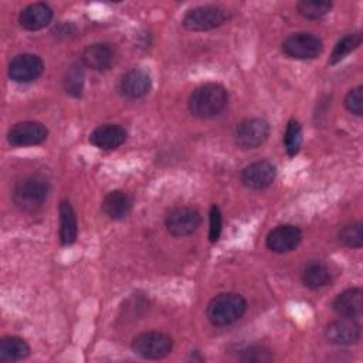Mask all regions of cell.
<instances>
[{"mask_svg":"<svg viewBox=\"0 0 363 363\" xmlns=\"http://www.w3.org/2000/svg\"><path fill=\"white\" fill-rule=\"evenodd\" d=\"M228 104L227 89L217 82H207L197 86L189 96V112L200 119H210L220 115Z\"/></svg>","mask_w":363,"mask_h":363,"instance_id":"cell-1","label":"cell"},{"mask_svg":"<svg viewBox=\"0 0 363 363\" xmlns=\"http://www.w3.org/2000/svg\"><path fill=\"white\" fill-rule=\"evenodd\" d=\"M247 312V301L237 292H221L210 299L206 316L213 326H230Z\"/></svg>","mask_w":363,"mask_h":363,"instance_id":"cell-2","label":"cell"},{"mask_svg":"<svg viewBox=\"0 0 363 363\" xmlns=\"http://www.w3.org/2000/svg\"><path fill=\"white\" fill-rule=\"evenodd\" d=\"M50 182L43 174H28L20 179L13 190V203L23 211H37L47 201Z\"/></svg>","mask_w":363,"mask_h":363,"instance_id":"cell-3","label":"cell"},{"mask_svg":"<svg viewBox=\"0 0 363 363\" xmlns=\"http://www.w3.org/2000/svg\"><path fill=\"white\" fill-rule=\"evenodd\" d=\"M228 18L230 13L227 9L217 4H204L189 10L182 24L189 31H208L223 26Z\"/></svg>","mask_w":363,"mask_h":363,"instance_id":"cell-4","label":"cell"},{"mask_svg":"<svg viewBox=\"0 0 363 363\" xmlns=\"http://www.w3.org/2000/svg\"><path fill=\"white\" fill-rule=\"evenodd\" d=\"M130 349L136 356L142 359H163L172 352L173 339L169 335L157 330L143 332L132 339Z\"/></svg>","mask_w":363,"mask_h":363,"instance_id":"cell-5","label":"cell"},{"mask_svg":"<svg viewBox=\"0 0 363 363\" xmlns=\"http://www.w3.org/2000/svg\"><path fill=\"white\" fill-rule=\"evenodd\" d=\"M282 52L292 60H313L323 51L322 40L306 31L289 34L281 44Z\"/></svg>","mask_w":363,"mask_h":363,"instance_id":"cell-6","label":"cell"},{"mask_svg":"<svg viewBox=\"0 0 363 363\" xmlns=\"http://www.w3.org/2000/svg\"><path fill=\"white\" fill-rule=\"evenodd\" d=\"M269 123L262 118H248L241 121L234 130V142L241 150L259 147L269 136Z\"/></svg>","mask_w":363,"mask_h":363,"instance_id":"cell-7","label":"cell"},{"mask_svg":"<svg viewBox=\"0 0 363 363\" xmlns=\"http://www.w3.org/2000/svg\"><path fill=\"white\" fill-rule=\"evenodd\" d=\"M48 129L38 121H21L14 123L7 132V142L16 147L35 146L45 142Z\"/></svg>","mask_w":363,"mask_h":363,"instance_id":"cell-8","label":"cell"},{"mask_svg":"<svg viewBox=\"0 0 363 363\" xmlns=\"http://www.w3.org/2000/svg\"><path fill=\"white\" fill-rule=\"evenodd\" d=\"M44 62L37 54L23 52L16 55L9 64V77L17 84H30L41 77Z\"/></svg>","mask_w":363,"mask_h":363,"instance_id":"cell-9","label":"cell"},{"mask_svg":"<svg viewBox=\"0 0 363 363\" xmlns=\"http://www.w3.org/2000/svg\"><path fill=\"white\" fill-rule=\"evenodd\" d=\"M201 224V214L193 207H176L164 218L166 230L173 237L193 234Z\"/></svg>","mask_w":363,"mask_h":363,"instance_id":"cell-10","label":"cell"},{"mask_svg":"<svg viewBox=\"0 0 363 363\" xmlns=\"http://www.w3.org/2000/svg\"><path fill=\"white\" fill-rule=\"evenodd\" d=\"M277 177V166L269 160H257L247 164L241 172V183L251 190L269 187Z\"/></svg>","mask_w":363,"mask_h":363,"instance_id":"cell-11","label":"cell"},{"mask_svg":"<svg viewBox=\"0 0 363 363\" xmlns=\"http://www.w3.org/2000/svg\"><path fill=\"white\" fill-rule=\"evenodd\" d=\"M323 333L330 345L350 346L360 340L362 330L357 319L339 318L328 323Z\"/></svg>","mask_w":363,"mask_h":363,"instance_id":"cell-12","label":"cell"},{"mask_svg":"<svg viewBox=\"0 0 363 363\" xmlns=\"http://www.w3.org/2000/svg\"><path fill=\"white\" fill-rule=\"evenodd\" d=\"M302 241V231L294 224H279L272 228L267 238L265 245L269 251L284 254L294 251Z\"/></svg>","mask_w":363,"mask_h":363,"instance_id":"cell-13","label":"cell"},{"mask_svg":"<svg viewBox=\"0 0 363 363\" xmlns=\"http://www.w3.org/2000/svg\"><path fill=\"white\" fill-rule=\"evenodd\" d=\"M115 58H116L115 48L109 43L89 44L84 48L81 54L82 65L96 72L108 71L113 65Z\"/></svg>","mask_w":363,"mask_h":363,"instance_id":"cell-14","label":"cell"},{"mask_svg":"<svg viewBox=\"0 0 363 363\" xmlns=\"http://www.w3.org/2000/svg\"><path fill=\"white\" fill-rule=\"evenodd\" d=\"M150 88L152 78L149 72L142 68L128 71L119 82V91L128 99H140L149 94Z\"/></svg>","mask_w":363,"mask_h":363,"instance_id":"cell-15","label":"cell"},{"mask_svg":"<svg viewBox=\"0 0 363 363\" xmlns=\"http://www.w3.org/2000/svg\"><path fill=\"white\" fill-rule=\"evenodd\" d=\"M332 309L340 318L359 319L363 313L362 288H347L342 291L332 302Z\"/></svg>","mask_w":363,"mask_h":363,"instance_id":"cell-16","label":"cell"},{"mask_svg":"<svg viewBox=\"0 0 363 363\" xmlns=\"http://www.w3.org/2000/svg\"><path fill=\"white\" fill-rule=\"evenodd\" d=\"M128 133L125 128L116 123H105L89 133V142L102 150H113L125 143Z\"/></svg>","mask_w":363,"mask_h":363,"instance_id":"cell-17","label":"cell"},{"mask_svg":"<svg viewBox=\"0 0 363 363\" xmlns=\"http://www.w3.org/2000/svg\"><path fill=\"white\" fill-rule=\"evenodd\" d=\"M51 20L52 9L47 3L28 4L18 14V23L27 31L43 30L51 23Z\"/></svg>","mask_w":363,"mask_h":363,"instance_id":"cell-18","label":"cell"},{"mask_svg":"<svg viewBox=\"0 0 363 363\" xmlns=\"http://www.w3.org/2000/svg\"><path fill=\"white\" fill-rule=\"evenodd\" d=\"M132 204H133V200L126 191L112 190L104 197L101 210L108 218L118 221L129 216L132 210Z\"/></svg>","mask_w":363,"mask_h":363,"instance_id":"cell-19","label":"cell"},{"mask_svg":"<svg viewBox=\"0 0 363 363\" xmlns=\"http://www.w3.org/2000/svg\"><path fill=\"white\" fill-rule=\"evenodd\" d=\"M58 237L62 245H71L78 237V220L77 214L68 200H62L58 206Z\"/></svg>","mask_w":363,"mask_h":363,"instance_id":"cell-20","label":"cell"},{"mask_svg":"<svg viewBox=\"0 0 363 363\" xmlns=\"http://www.w3.org/2000/svg\"><path fill=\"white\" fill-rule=\"evenodd\" d=\"M30 354L28 343L18 336H3L0 339V362H18Z\"/></svg>","mask_w":363,"mask_h":363,"instance_id":"cell-21","label":"cell"},{"mask_svg":"<svg viewBox=\"0 0 363 363\" xmlns=\"http://www.w3.org/2000/svg\"><path fill=\"white\" fill-rule=\"evenodd\" d=\"M302 284L309 289H320L330 284L332 275L329 268L322 262H311L308 264L301 275Z\"/></svg>","mask_w":363,"mask_h":363,"instance_id":"cell-22","label":"cell"},{"mask_svg":"<svg viewBox=\"0 0 363 363\" xmlns=\"http://www.w3.org/2000/svg\"><path fill=\"white\" fill-rule=\"evenodd\" d=\"M360 43H362V33L360 31L352 33V34H346L345 37H342L336 43V45H335V48H333V51H332V54L329 57V62L328 64L329 65L339 64L350 52H353L360 45Z\"/></svg>","mask_w":363,"mask_h":363,"instance_id":"cell-23","label":"cell"},{"mask_svg":"<svg viewBox=\"0 0 363 363\" xmlns=\"http://www.w3.org/2000/svg\"><path fill=\"white\" fill-rule=\"evenodd\" d=\"M84 82H85V74H84V68L82 65L74 64L71 65L62 79V85L64 89L68 95L74 96V98H79L84 92Z\"/></svg>","mask_w":363,"mask_h":363,"instance_id":"cell-24","label":"cell"},{"mask_svg":"<svg viewBox=\"0 0 363 363\" xmlns=\"http://www.w3.org/2000/svg\"><path fill=\"white\" fill-rule=\"evenodd\" d=\"M302 146V126L296 119H289L284 133V147L289 157L298 155Z\"/></svg>","mask_w":363,"mask_h":363,"instance_id":"cell-25","label":"cell"},{"mask_svg":"<svg viewBox=\"0 0 363 363\" xmlns=\"http://www.w3.org/2000/svg\"><path fill=\"white\" fill-rule=\"evenodd\" d=\"M332 9V1L325 0H313V1H299L296 4L298 13L308 20H318L326 16Z\"/></svg>","mask_w":363,"mask_h":363,"instance_id":"cell-26","label":"cell"},{"mask_svg":"<svg viewBox=\"0 0 363 363\" xmlns=\"http://www.w3.org/2000/svg\"><path fill=\"white\" fill-rule=\"evenodd\" d=\"M337 240L342 245L349 248H362L363 245V233L362 223L354 221L343 225L337 234Z\"/></svg>","mask_w":363,"mask_h":363,"instance_id":"cell-27","label":"cell"},{"mask_svg":"<svg viewBox=\"0 0 363 363\" xmlns=\"http://www.w3.org/2000/svg\"><path fill=\"white\" fill-rule=\"evenodd\" d=\"M238 359L241 362H247V363H267V362L274 360V354L265 346L252 345V346L242 349Z\"/></svg>","mask_w":363,"mask_h":363,"instance_id":"cell-28","label":"cell"},{"mask_svg":"<svg viewBox=\"0 0 363 363\" xmlns=\"http://www.w3.org/2000/svg\"><path fill=\"white\" fill-rule=\"evenodd\" d=\"M343 104L350 113L356 116H362L363 115V86L359 85L356 88L349 89L347 94L345 95Z\"/></svg>","mask_w":363,"mask_h":363,"instance_id":"cell-29","label":"cell"},{"mask_svg":"<svg viewBox=\"0 0 363 363\" xmlns=\"http://www.w3.org/2000/svg\"><path fill=\"white\" fill-rule=\"evenodd\" d=\"M208 238L210 242H217L220 235H221V230H223V216L220 211V207L217 204H213L210 207V213H208Z\"/></svg>","mask_w":363,"mask_h":363,"instance_id":"cell-30","label":"cell"}]
</instances>
